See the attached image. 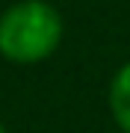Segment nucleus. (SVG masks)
<instances>
[{
	"label": "nucleus",
	"instance_id": "f257e3e1",
	"mask_svg": "<svg viewBox=\"0 0 130 133\" xmlns=\"http://www.w3.org/2000/svg\"><path fill=\"white\" fill-rule=\"evenodd\" d=\"M62 15L47 0H18L0 15V56L15 65H36L62 42Z\"/></svg>",
	"mask_w": 130,
	"mask_h": 133
},
{
	"label": "nucleus",
	"instance_id": "f03ea898",
	"mask_svg": "<svg viewBox=\"0 0 130 133\" xmlns=\"http://www.w3.org/2000/svg\"><path fill=\"white\" fill-rule=\"evenodd\" d=\"M106 101H110V112H112V121L118 124V130L130 133V62L115 71Z\"/></svg>",
	"mask_w": 130,
	"mask_h": 133
},
{
	"label": "nucleus",
	"instance_id": "7ed1b4c3",
	"mask_svg": "<svg viewBox=\"0 0 130 133\" xmlns=\"http://www.w3.org/2000/svg\"><path fill=\"white\" fill-rule=\"evenodd\" d=\"M0 133H6V127H3V124H0Z\"/></svg>",
	"mask_w": 130,
	"mask_h": 133
}]
</instances>
